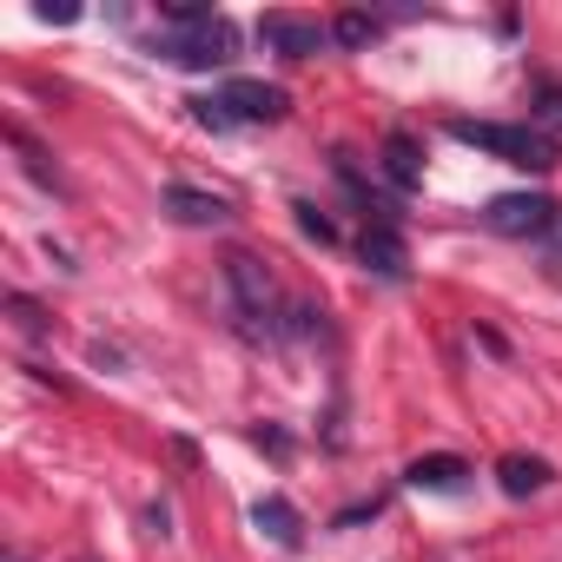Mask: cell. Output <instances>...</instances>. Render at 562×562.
<instances>
[{"instance_id":"obj_1","label":"cell","mask_w":562,"mask_h":562,"mask_svg":"<svg viewBox=\"0 0 562 562\" xmlns=\"http://www.w3.org/2000/svg\"><path fill=\"white\" fill-rule=\"evenodd\" d=\"M450 139L457 146H476L503 166H522V172H549L555 166V139L536 133V126H503V120H450Z\"/></svg>"},{"instance_id":"obj_2","label":"cell","mask_w":562,"mask_h":562,"mask_svg":"<svg viewBox=\"0 0 562 562\" xmlns=\"http://www.w3.org/2000/svg\"><path fill=\"white\" fill-rule=\"evenodd\" d=\"M225 292H232L238 331L278 338V292H271V271H265L251 251H232V258H225Z\"/></svg>"},{"instance_id":"obj_3","label":"cell","mask_w":562,"mask_h":562,"mask_svg":"<svg viewBox=\"0 0 562 562\" xmlns=\"http://www.w3.org/2000/svg\"><path fill=\"white\" fill-rule=\"evenodd\" d=\"M153 54H159V60H172V67L212 74V67H232L238 34H232V21L218 14V21H205V27H192V34H159V41H153Z\"/></svg>"},{"instance_id":"obj_4","label":"cell","mask_w":562,"mask_h":562,"mask_svg":"<svg viewBox=\"0 0 562 562\" xmlns=\"http://www.w3.org/2000/svg\"><path fill=\"white\" fill-rule=\"evenodd\" d=\"M483 225H490L496 238H542V232L555 225V199H549V192H496V199L483 205Z\"/></svg>"},{"instance_id":"obj_5","label":"cell","mask_w":562,"mask_h":562,"mask_svg":"<svg viewBox=\"0 0 562 562\" xmlns=\"http://www.w3.org/2000/svg\"><path fill=\"white\" fill-rule=\"evenodd\" d=\"M258 47L278 60H318L331 47V27L305 21V14H258Z\"/></svg>"},{"instance_id":"obj_6","label":"cell","mask_w":562,"mask_h":562,"mask_svg":"<svg viewBox=\"0 0 562 562\" xmlns=\"http://www.w3.org/2000/svg\"><path fill=\"white\" fill-rule=\"evenodd\" d=\"M225 113H232V126H271V120H285V87H265V80H225L218 93H212Z\"/></svg>"},{"instance_id":"obj_7","label":"cell","mask_w":562,"mask_h":562,"mask_svg":"<svg viewBox=\"0 0 562 562\" xmlns=\"http://www.w3.org/2000/svg\"><path fill=\"white\" fill-rule=\"evenodd\" d=\"M358 258H364V271H378V278H411V245H404V232L397 225H364V238H358Z\"/></svg>"},{"instance_id":"obj_8","label":"cell","mask_w":562,"mask_h":562,"mask_svg":"<svg viewBox=\"0 0 562 562\" xmlns=\"http://www.w3.org/2000/svg\"><path fill=\"white\" fill-rule=\"evenodd\" d=\"M159 212L179 218V225H225L232 218V205L218 192H199V186H166L159 192Z\"/></svg>"},{"instance_id":"obj_9","label":"cell","mask_w":562,"mask_h":562,"mask_svg":"<svg viewBox=\"0 0 562 562\" xmlns=\"http://www.w3.org/2000/svg\"><path fill=\"white\" fill-rule=\"evenodd\" d=\"M378 159H384V179H391L397 192H417V186H424V146H417L404 126L384 133V153H378Z\"/></svg>"},{"instance_id":"obj_10","label":"cell","mask_w":562,"mask_h":562,"mask_svg":"<svg viewBox=\"0 0 562 562\" xmlns=\"http://www.w3.org/2000/svg\"><path fill=\"white\" fill-rule=\"evenodd\" d=\"M496 483H503V496H536V490H549L555 483V470L542 463V457H529V450H509L503 463H496Z\"/></svg>"},{"instance_id":"obj_11","label":"cell","mask_w":562,"mask_h":562,"mask_svg":"<svg viewBox=\"0 0 562 562\" xmlns=\"http://www.w3.org/2000/svg\"><path fill=\"white\" fill-rule=\"evenodd\" d=\"M251 522H258L278 549H299V542H305V516H299L285 496H258V503H251Z\"/></svg>"},{"instance_id":"obj_12","label":"cell","mask_w":562,"mask_h":562,"mask_svg":"<svg viewBox=\"0 0 562 562\" xmlns=\"http://www.w3.org/2000/svg\"><path fill=\"white\" fill-rule=\"evenodd\" d=\"M463 476H470V463H463L457 450H430V457H417V463L404 470L411 490H463Z\"/></svg>"},{"instance_id":"obj_13","label":"cell","mask_w":562,"mask_h":562,"mask_svg":"<svg viewBox=\"0 0 562 562\" xmlns=\"http://www.w3.org/2000/svg\"><path fill=\"white\" fill-rule=\"evenodd\" d=\"M8 146H14V153H21V159H27V172H34V179H41V186H54V192H60V166H54V159H47V146H41V139H34V133H21V126H8Z\"/></svg>"},{"instance_id":"obj_14","label":"cell","mask_w":562,"mask_h":562,"mask_svg":"<svg viewBox=\"0 0 562 562\" xmlns=\"http://www.w3.org/2000/svg\"><path fill=\"white\" fill-rule=\"evenodd\" d=\"M331 41H338V47H371V41H378V14H364V8L338 14V21H331Z\"/></svg>"},{"instance_id":"obj_15","label":"cell","mask_w":562,"mask_h":562,"mask_svg":"<svg viewBox=\"0 0 562 562\" xmlns=\"http://www.w3.org/2000/svg\"><path fill=\"white\" fill-rule=\"evenodd\" d=\"M292 212H299V232H305V238H318V245H338V218H325L312 199H299Z\"/></svg>"},{"instance_id":"obj_16","label":"cell","mask_w":562,"mask_h":562,"mask_svg":"<svg viewBox=\"0 0 562 562\" xmlns=\"http://www.w3.org/2000/svg\"><path fill=\"white\" fill-rule=\"evenodd\" d=\"M8 312H14V325H21L27 338H47V331H54V325H47V312H41L27 292H8Z\"/></svg>"},{"instance_id":"obj_17","label":"cell","mask_w":562,"mask_h":562,"mask_svg":"<svg viewBox=\"0 0 562 562\" xmlns=\"http://www.w3.org/2000/svg\"><path fill=\"white\" fill-rule=\"evenodd\" d=\"M529 120H536V133H542V126H562V87H555V80H542V87H536Z\"/></svg>"},{"instance_id":"obj_18","label":"cell","mask_w":562,"mask_h":562,"mask_svg":"<svg viewBox=\"0 0 562 562\" xmlns=\"http://www.w3.org/2000/svg\"><path fill=\"white\" fill-rule=\"evenodd\" d=\"M364 516H378V496H371V503H351V509H345V516H338V529H358V522H364Z\"/></svg>"},{"instance_id":"obj_19","label":"cell","mask_w":562,"mask_h":562,"mask_svg":"<svg viewBox=\"0 0 562 562\" xmlns=\"http://www.w3.org/2000/svg\"><path fill=\"white\" fill-rule=\"evenodd\" d=\"M258 443H265L271 457H292V437H285V430H258Z\"/></svg>"},{"instance_id":"obj_20","label":"cell","mask_w":562,"mask_h":562,"mask_svg":"<svg viewBox=\"0 0 562 562\" xmlns=\"http://www.w3.org/2000/svg\"><path fill=\"white\" fill-rule=\"evenodd\" d=\"M146 522H153V536H172V509H166V503H153Z\"/></svg>"},{"instance_id":"obj_21","label":"cell","mask_w":562,"mask_h":562,"mask_svg":"<svg viewBox=\"0 0 562 562\" xmlns=\"http://www.w3.org/2000/svg\"><path fill=\"white\" fill-rule=\"evenodd\" d=\"M41 21L47 27H67V21H80V8H41Z\"/></svg>"}]
</instances>
